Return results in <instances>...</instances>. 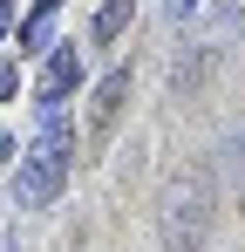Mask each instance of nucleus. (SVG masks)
Masks as SVG:
<instances>
[{
    "instance_id": "3",
    "label": "nucleus",
    "mask_w": 245,
    "mask_h": 252,
    "mask_svg": "<svg viewBox=\"0 0 245 252\" xmlns=\"http://www.w3.org/2000/svg\"><path fill=\"white\" fill-rule=\"evenodd\" d=\"M75 82H82V55H75V48H55V55H48V68H41V82H34V102L55 116V109H61V95H68Z\"/></svg>"
},
{
    "instance_id": "5",
    "label": "nucleus",
    "mask_w": 245,
    "mask_h": 252,
    "mask_svg": "<svg viewBox=\"0 0 245 252\" xmlns=\"http://www.w3.org/2000/svg\"><path fill=\"white\" fill-rule=\"evenodd\" d=\"M129 14H136V0H102V14H95V41L109 48L122 28H129Z\"/></svg>"
},
{
    "instance_id": "1",
    "label": "nucleus",
    "mask_w": 245,
    "mask_h": 252,
    "mask_svg": "<svg viewBox=\"0 0 245 252\" xmlns=\"http://www.w3.org/2000/svg\"><path fill=\"white\" fill-rule=\"evenodd\" d=\"M68 157H75V136L61 129V116H48L41 143L21 157V170H14V205H21V211L55 205V198H61V184H68Z\"/></svg>"
},
{
    "instance_id": "9",
    "label": "nucleus",
    "mask_w": 245,
    "mask_h": 252,
    "mask_svg": "<svg viewBox=\"0 0 245 252\" xmlns=\"http://www.w3.org/2000/svg\"><path fill=\"white\" fill-rule=\"evenodd\" d=\"M0 41H7V7H0Z\"/></svg>"
},
{
    "instance_id": "7",
    "label": "nucleus",
    "mask_w": 245,
    "mask_h": 252,
    "mask_svg": "<svg viewBox=\"0 0 245 252\" xmlns=\"http://www.w3.org/2000/svg\"><path fill=\"white\" fill-rule=\"evenodd\" d=\"M14 89H21V68H14V62H0V102H7Z\"/></svg>"
},
{
    "instance_id": "2",
    "label": "nucleus",
    "mask_w": 245,
    "mask_h": 252,
    "mask_svg": "<svg viewBox=\"0 0 245 252\" xmlns=\"http://www.w3.org/2000/svg\"><path fill=\"white\" fill-rule=\"evenodd\" d=\"M163 252H204L211 246V184L204 177H177L170 191H163Z\"/></svg>"
},
{
    "instance_id": "4",
    "label": "nucleus",
    "mask_w": 245,
    "mask_h": 252,
    "mask_svg": "<svg viewBox=\"0 0 245 252\" xmlns=\"http://www.w3.org/2000/svg\"><path fill=\"white\" fill-rule=\"evenodd\" d=\"M122 95H129V68H109V75H102V89H95V102H89V129H95V136H109V129H116Z\"/></svg>"
},
{
    "instance_id": "6",
    "label": "nucleus",
    "mask_w": 245,
    "mask_h": 252,
    "mask_svg": "<svg viewBox=\"0 0 245 252\" xmlns=\"http://www.w3.org/2000/svg\"><path fill=\"white\" fill-rule=\"evenodd\" d=\"M48 28H55V0H41L34 14L21 21V48H41V41H48Z\"/></svg>"
},
{
    "instance_id": "8",
    "label": "nucleus",
    "mask_w": 245,
    "mask_h": 252,
    "mask_svg": "<svg viewBox=\"0 0 245 252\" xmlns=\"http://www.w3.org/2000/svg\"><path fill=\"white\" fill-rule=\"evenodd\" d=\"M191 7H198V0H170V21H184V14H191Z\"/></svg>"
}]
</instances>
